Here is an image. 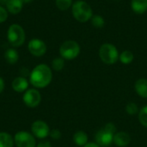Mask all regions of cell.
Wrapping results in <instances>:
<instances>
[{
    "label": "cell",
    "instance_id": "6da1fadb",
    "mask_svg": "<svg viewBox=\"0 0 147 147\" xmlns=\"http://www.w3.org/2000/svg\"><path fill=\"white\" fill-rule=\"evenodd\" d=\"M53 79L52 69L46 64L37 65L29 75L30 84L37 89L46 88L50 84Z\"/></svg>",
    "mask_w": 147,
    "mask_h": 147
},
{
    "label": "cell",
    "instance_id": "7a4b0ae2",
    "mask_svg": "<svg viewBox=\"0 0 147 147\" xmlns=\"http://www.w3.org/2000/svg\"><path fill=\"white\" fill-rule=\"evenodd\" d=\"M73 17L79 22H87L93 16V10L90 5L83 0L76 1L71 6Z\"/></svg>",
    "mask_w": 147,
    "mask_h": 147
},
{
    "label": "cell",
    "instance_id": "3957f363",
    "mask_svg": "<svg viewBox=\"0 0 147 147\" xmlns=\"http://www.w3.org/2000/svg\"><path fill=\"white\" fill-rule=\"evenodd\" d=\"M26 34L23 28L17 24H11L7 30V40L12 47H19L25 42Z\"/></svg>",
    "mask_w": 147,
    "mask_h": 147
},
{
    "label": "cell",
    "instance_id": "277c9868",
    "mask_svg": "<svg viewBox=\"0 0 147 147\" xmlns=\"http://www.w3.org/2000/svg\"><path fill=\"white\" fill-rule=\"evenodd\" d=\"M99 57L106 65H114L119 60L120 53L117 47L111 43H104L99 48Z\"/></svg>",
    "mask_w": 147,
    "mask_h": 147
},
{
    "label": "cell",
    "instance_id": "5b68a950",
    "mask_svg": "<svg viewBox=\"0 0 147 147\" xmlns=\"http://www.w3.org/2000/svg\"><path fill=\"white\" fill-rule=\"evenodd\" d=\"M80 45L73 40L64 41L59 47V54L65 60H72L80 53Z\"/></svg>",
    "mask_w": 147,
    "mask_h": 147
},
{
    "label": "cell",
    "instance_id": "8992f818",
    "mask_svg": "<svg viewBox=\"0 0 147 147\" xmlns=\"http://www.w3.org/2000/svg\"><path fill=\"white\" fill-rule=\"evenodd\" d=\"M14 142L16 147H36L35 137L27 131H19L14 136Z\"/></svg>",
    "mask_w": 147,
    "mask_h": 147
},
{
    "label": "cell",
    "instance_id": "52a82bcc",
    "mask_svg": "<svg viewBox=\"0 0 147 147\" xmlns=\"http://www.w3.org/2000/svg\"><path fill=\"white\" fill-rule=\"evenodd\" d=\"M22 101L27 107L36 108L41 102V95L36 89H28L24 92Z\"/></svg>",
    "mask_w": 147,
    "mask_h": 147
},
{
    "label": "cell",
    "instance_id": "ba28073f",
    "mask_svg": "<svg viewBox=\"0 0 147 147\" xmlns=\"http://www.w3.org/2000/svg\"><path fill=\"white\" fill-rule=\"evenodd\" d=\"M31 134L37 139L44 140L50 134V128L47 122L38 120L32 123L31 125Z\"/></svg>",
    "mask_w": 147,
    "mask_h": 147
},
{
    "label": "cell",
    "instance_id": "9c48e42d",
    "mask_svg": "<svg viewBox=\"0 0 147 147\" xmlns=\"http://www.w3.org/2000/svg\"><path fill=\"white\" fill-rule=\"evenodd\" d=\"M28 49L33 56L41 57L46 54L47 47L46 43L42 40L38 38H34L28 41Z\"/></svg>",
    "mask_w": 147,
    "mask_h": 147
},
{
    "label": "cell",
    "instance_id": "30bf717a",
    "mask_svg": "<svg viewBox=\"0 0 147 147\" xmlns=\"http://www.w3.org/2000/svg\"><path fill=\"white\" fill-rule=\"evenodd\" d=\"M114 135L113 134L109 133L104 128L100 129L96 134V143L99 145L101 147H109L111 146L113 143L114 140Z\"/></svg>",
    "mask_w": 147,
    "mask_h": 147
},
{
    "label": "cell",
    "instance_id": "8fae6325",
    "mask_svg": "<svg viewBox=\"0 0 147 147\" xmlns=\"http://www.w3.org/2000/svg\"><path fill=\"white\" fill-rule=\"evenodd\" d=\"M12 89L17 93L25 92L28 88V81L24 77H16L11 83Z\"/></svg>",
    "mask_w": 147,
    "mask_h": 147
},
{
    "label": "cell",
    "instance_id": "7c38bea8",
    "mask_svg": "<svg viewBox=\"0 0 147 147\" xmlns=\"http://www.w3.org/2000/svg\"><path fill=\"white\" fill-rule=\"evenodd\" d=\"M113 142L118 147H126L130 144L131 137L126 132H117L114 135Z\"/></svg>",
    "mask_w": 147,
    "mask_h": 147
},
{
    "label": "cell",
    "instance_id": "4fadbf2b",
    "mask_svg": "<svg viewBox=\"0 0 147 147\" xmlns=\"http://www.w3.org/2000/svg\"><path fill=\"white\" fill-rule=\"evenodd\" d=\"M23 4L24 3L22 0H8L5 4V8L9 14L17 15L22 11Z\"/></svg>",
    "mask_w": 147,
    "mask_h": 147
},
{
    "label": "cell",
    "instance_id": "5bb4252c",
    "mask_svg": "<svg viewBox=\"0 0 147 147\" xmlns=\"http://www.w3.org/2000/svg\"><path fill=\"white\" fill-rule=\"evenodd\" d=\"M131 9L138 15H142L147 11V0H131Z\"/></svg>",
    "mask_w": 147,
    "mask_h": 147
},
{
    "label": "cell",
    "instance_id": "9a60e30c",
    "mask_svg": "<svg viewBox=\"0 0 147 147\" xmlns=\"http://www.w3.org/2000/svg\"><path fill=\"white\" fill-rule=\"evenodd\" d=\"M135 90L137 94L143 97L147 98V79L146 78H140L136 81L134 85Z\"/></svg>",
    "mask_w": 147,
    "mask_h": 147
},
{
    "label": "cell",
    "instance_id": "2e32d148",
    "mask_svg": "<svg viewBox=\"0 0 147 147\" xmlns=\"http://www.w3.org/2000/svg\"><path fill=\"white\" fill-rule=\"evenodd\" d=\"M4 59L9 65H15L19 59V53L14 47L8 48L4 53Z\"/></svg>",
    "mask_w": 147,
    "mask_h": 147
},
{
    "label": "cell",
    "instance_id": "e0dca14e",
    "mask_svg": "<svg viewBox=\"0 0 147 147\" xmlns=\"http://www.w3.org/2000/svg\"><path fill=\"white\" fill-rule=\"evenodd\" d=\"M14 138L6 132H0V147H13Z\"/></svg>",
    "mask_w": 147,
    "mask_h": 147
},
{
    "label": "cell",
    "instance_id": "ac0fdd59",
    "mask_svg": "<svg viewBox=\"0 0 147 147\" xmlns=\"http://www.w3.org/2000/svg\"><path fill=\"white\" fill-rule=\"evenodd\" d=\"M73 141L78 146H84L88 143V135L84 131H78L73 135Z\"/></svg>",
    "mask_w": 147,
    "mask_h": 147
},
{
    "label": "cell",
    "instance_id": "d6986e66",
    "mask_svg": "<svg viewBox=\"0 0 147 147\" xmlns=\"http://www.w3.org/2000/svg\"><path fill=\"white\" fill-rule=\"evenodd\" d=\"M119 59H120V61L122 64H124V65H129V64H131L134 61V53L131 51L125 50V51H123L122 53H120Z\"/></svg>",
    "mask_w": 147,
    "mask_h": 147
},
{
    "label": "cell",
    "instance_id": "ffe728a7",
    "mask_svg": "<svg viewBox=\"0 0 147 147\" xmlns=\"http://www.w3.org/2000/svg\"><path fill=\"white\" fill-rule=\"evenodd\" d=\"M90 22L93 27L96 28H102L105 25V20L100 15H93L90 19Z\"/></svg>",
    "mask_w": 147,
    "mask_h": 147
},
{
    "label": "cell",
    "instance_id": "44dd1931",
    "mask_svg": "<svg viewBox=\"0 0 147 147\" xmlns=\"http://www.w3.org/2000/svg\"><path fill=\"white\" fill-rule=\"evenodd\" d=\"M55 4L59 10L65 11L72 6L73 0H55Z\"/></svg>",
    "mask_w": 147,
    "mask_h": 147
},
{
    "label": "cell",
    "instance_id": "7402d4cb",
    "mask_svg": "<svg viewBox=\"0 0 147 147\" xmlns=\"http://www.w3.org/2000/svg\"><path fill=\"white\" fill-rule=\"evenodd\" d=\"M65 67V59L62 57L55 58L52 61V68L56 71H60Z\"/></svg>",
    "mask_w": 147,
    "mask_h": 147
},
{
    "label": "cell",
    "instance_id": "603a6c76",
    "mask_svg": "<svg viewBox=\"0 0 147 147\" xmlns=\"http://www.w3.org/2000/svg\"><path fill=\"white\" fill-rule=\"evenodd\" d=\"M139 121L140 124L147 128V105L144 106L140 111H139Z\"/></svg>",
    "mask_w": 147,
    "mask_h": 147
},
{
    "label": "cell",
    "instance_id": "cb8c5ba5",
    "mask_svg": "<svg viewBox=\"0 0 147 147\" xmlns=\"http://www.w3.org/2000/svg\"><path fill=\"white\" fill-rule=\"evenodd\" d=\"M139 108L138 105L134 102H129L126 106V112L130 115H134L136 114H139Z\"/></svg>",
    "mask_w": 147,
    "mask_h": 147
},
{
    "label": "cell",
    "instance_id": "d4e9b609",
    "mask_svg": "<svg viewBox=\"0 0 147 147\" xmlns=\"http://www.w3.org/2000/svg\"><path fill=\"white\" fill-rule=\"evenodd\" d=\"M8 16H9V12L7 11L6 8L0 5V23L4 22L8 19Z\"/></svg>",
    "mask_w": 147,
    "mask_h": 147
},
{
    "label": "cell",
    "instance_id": "484cf974",
    "mask_svg": "<svg viewBox=\"0 0 147 147\" xmlns=\"http://www.w3.org/2000/svg\"><path fill=\"white\" fill-rule=\"evenodd\" d=\"M49 136L54 140H59L61 138V132L59 129H53L50 131Z\"/></svg>",
    "mask_w": 147,
    "mask_h": 147
},
{
    "label": "cell",
    "instance_id": "4316f807",
    "mask_svg": "<svg viewBox=\"0 0 147 147\" xmlns=\"http://www.w3.org/2000/svg\"><path fill=\"white\" fill-rule=\"evenodd\" d=\"M104 129H106L107 131H109V133L113 134H115L117 133V129H116V127L114 123L112 122H109V123H107L104 127H103Z\"/></svg>",
    "mask_w": 147,
    "mask_h": 147
},
{
    "label": "cell",
    "instance_id": "83f0119b",
    "mask_svg": "<svg viewBox=\"0 0 147 147\" xmlns=\"http://www.w3.org/2000/svg\"><path fill=\"white\" fill-rule=\"evenodd\" d=\"M36 147H52V145L48 140H40L36 144Z\"/></svg>",
    "mask_w": 147,
    "mask_h": 147
},
{
    "label": "cell",
    "instance_id": "f1b7e54d",
    "mask_svg": "<svg viewBox=\"0 0 147 147\" xmlns=\"http://www.w3.org/2000/svg\"><path fill=\"white\" fill-rule=\"evenodd\" d=\"M5 87V84H4V80L2 77H0V94L3 91Z\"/></svg>",
    "mask_w": 147,
    "mask_h": 147
},
{
    "label": "cell",
    "instance_id": "f546056e",
    "mask_svg": "<svg viewBox=\"0 0 147 147\" xmlns=\"http://www.w3.org/2000/svg\"><path fill=\"white\" fill-rule=\"evenodd\" d=\"M83 147H101L99 145H97L96 142H90V143H87L85 146H84Z\"/></svg>",
    "mask_w": 147,
    "mask_h": 147
},
{
    "label": "cell",
    "instance_id": "4dcf8cb0",
    "mask_svg": "<svg viewBox=\"0 0 147 147\" xmlns=\"http://www.w3.org/2000/svg\"><path fill=\"white\" fill-rule=\"evenodd\" d=\"M22 2H23V3H31L32 1H34V0H22Z\"/></svg>",
    "mask_w": 147,
    "mask_h": 147
},
{
    "label": "cell",
    "instance_id": "1f68e13d",
    "mask_svg": "<svg viewBox=\"0 0 147 147\" xmlns=\"http://www.w3.org/2000/svg\"><path fill=\"white\" fill-rule=\"evenodd\" d=\"M7 1H8V0H0V3H1V4H6Z\"/></svg>",
    "mask_w": 147,
    "mask_h": 147
},
{
    "label": "cell",
    "instance_id": "d6a6232c",
    "mask_svg": "<svg viewBox=\"0 0 147 147\" xmlns=\"http://www.w3.org/2000/svg\"><path fill=\"white\" fill-rule=\"evenodd\" d=\"M76 1H79V0H76Z\"/></svg>",
    "mask_w": 147,
    "mask_h": 147
}]
</instances>
